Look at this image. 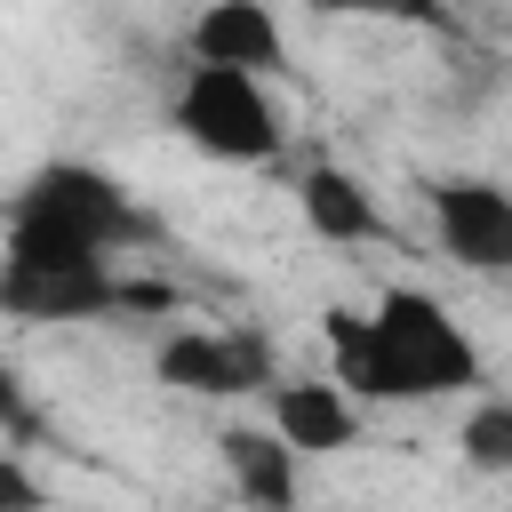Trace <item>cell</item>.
Returning a JSON list of instances; mask_svg holds the SVG:
<instances>
[{"label":"cell","mask_w":512,"mask_h":512,"mask_svg":"<svg viewBox=\"0 0 512 512\" xmlns=\"http://www.w3.org/2000/svg\"><path fill=\"white\" fill-rule=\"evenodd\" d=\"M32 432H40V416H32L24 384H16V368H0V440H32Z\"/></svg>","instance_id":"cell-14"},{"label":"cell","mask_w":512,"mask_h":512,"mask_svg":"<svg viewBox=\"0 0 512 512\" xmlns=\"http://www.w3.org/2000/svg\"><path fill=\"white\" fill-rule=\"evenodd\" d=\"M48 504V488L16 464V448H0V512H40Z\"/></svg>","instance_id":"cell-13"},{"label":"cell","mask_w":512,"mask_h":512,"mask_svg":"<svg viewBox=\"0 0 512 512\" xmlns=\"http://www.w3.org/2000/svg\"><path fill=\"white\" fill-rule=\"evenodd\" d=\"M8 216H32V224H56V232H72V240H88V248H120V240H136L144 232V216L128 208V192L104 176V168H88V160H48L24 192H16V208Z\"/></svg>","instance_id":"cell-3"},{"label":"cell","mask_w":512,"mask_h":512,"mask_svg":"<svg viewBox=\"0 0 512 512\" xmlns=\"http://www.w3.org/2000/svg\"><path fill=\"white\" fill-rule=\"evenodd\" d=\"M272 432H280L296 456H336V448H352L360 408H352V392H344V384L296 376V384H272Z\"/></svg>","instance_id":"cell-8"},{"label":"cell","mask_w":512,"mask_h":512,"mask_svg":"<svg viewBox=\"0 0 512 512\" xmlns=\"http://www.w3.org/2000/svg\"><path fill=\"white\" fill-rule=\"evenodd\" d=\"M320 328L336 344V384L360 400H448L480 384L472 336L424 288H384L376 312H328Z\"/></svg>","instance_id":"cell-1"},{"label":"cell","mask_w":512,"mask_h":512,"mask_svg":"<svg viewBox=\"0 0 512 512\" xmlns=\"http://www.w3.org/2000/svg\"><path fill=\"white\" fill-rule=\"evenodd\" d=\"M464 464H480V472H512V400H480L472 416H464Z\"/></svg>","instance_id":"cell-11"},{"label":"cell","mask_w":512,"mask_h":512,"mask_svg":"<svg viewBox=\"0 0 512 512\" xmlns=\"http://www.w3.org/2000/svg\"><path fill=\"white\" fill-rule=\"evenodd\" d=\"M216 448H224L232 488H240L256 512H288V504H296V448H288L272 424H264V432H256V424H232Z\"/></svg>","instance_id":"cell-10"},{"label":"cell","mask_w":512,"mask_h":512,"mask_svg":"<svg viewBox=\"0 0 512 512\" xmlns=\"http://www.w3.org/2000/svg\"><path fill=\"white\" fill-rule=\"evenodd\" d=\"M168 120H176V136H184L192 152L240 160V168L280 160V144H288L272 88H264L256 72H232V64H192L184 88H176V104H168Z\"/></svg>","instance_id":"cell-2"},{"label":"cell","mask_w":512,"mask_h":512,"mask_svg":"<svg viewBox=\"0 0 512 512\" xmlns=\"http://www.w3.org/2000/svg\"><path fill=\"white\" fill-rule=\"evenodd\" d=\"M152 368H160V384L200 392V400H240V392L272 384V352L248 328H184L152 352Z\"/></svg>","instance_id":"cell-4"},{"label":"cell","mask_w":512,"mask_h":512,"mask_svg":"<svg viewBox=\"0 0 512 512\" xmlns=\"http://www.w3.org/2000/svg\"><path fill=\"white\" fill-rule=\"evenodd\" d=\"M432 232L464 272H512V192L488 176H440L432 184Z\"/></svg>","instance_id":"cell-5"},{"label":"cell","mask_w":512,"mask_h":512,"mask_svg":"<svg viewBox=\"0 0 512 512\" xmlns=\"http://www.w3.org/2000/svg\"><path fill=\"white\" fill-rule=\"evenodd\" d=\"M320 16H392V24H440V0H312Z\"/></svg>","instance_id":"cell-12"},{"label":"cell","mask_w":512,"mask_h":512,"mask_svg":"<svg viewBox=\"0 0 512 512\" xmlns=\"http://www.w3.org/2000/svg\"><path fill=\"white\" fill-rule=\"evenodd\" d=\"M120 272L112 264H80V272H48V264H8L0 256V312L8 320H104L120 312Z\"/></svg>","instance_id":"cell-7"},{"label":"cell","mask_w":512,"mask_h":512,"mask_svg":"<svg viewBox=\"0 0 512 512\" xmlns=\"http://www.w3.org/2000/svg\"><path fill=\"white\" fill-rule=\"evenodd\" d=\"M184 56L192 64H232V72H288V32L272 16V0H208L184 32Z\"/></svg>","instance_id":"cell-6"},{"label":"cell","mask_w":512,"mask_h":512,"mask_svg":"<svg viewBox=\"0 0 512 512\" xmlns=\"http://www.w3.org/2000/svg\"><path fill=\"white\" fill-rule=\"evenodd\" d=\"M296 208H304V224H312L320 240H336V248H368V240H384V208H376L368 184L344 176V168H312V176L296 184Z\"/></svg>","instance_id":"cell-9"}]
</instances>
